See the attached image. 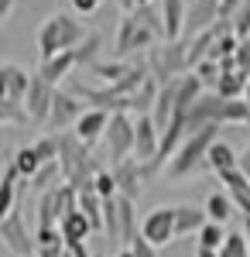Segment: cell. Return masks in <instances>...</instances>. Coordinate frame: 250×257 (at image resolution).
I'll return each mask as SVG.
<instances>
[{
	"instance_id": "cell-1",
	"label": "cell",
	"mask_w": 250,
	"mask_h": 257,
	"mask_svg": "<svg viewBox=\"0 0 250 257\" xmlns=\"http://www.w3.org/2000/svg\"><path fill=\"white\" fill-rule=\"evenodd\" d=\"M148 79H151L148 62H134V69H131L120 82H103V86H82V82H76L72 93H76L79 99H86V103H93V110L131 113V96H134Z\"/></svg>"
},
{
	"instance_id": "cell-2",
	"label": "cell",
	"mask_w": 250,
	"mask_h": 257,
	"mask_svg": "<svg viewBox=\"0 0 250 257\" xmlns=\"http://www.w3.org/2000/svg\"><path fill=\"white\" fill-rule=\"evenodd\" d=\"M82 41H86L82 24L69 11H55V14H48L41 21V28H38V59L48 62L55 55H62V52H76Z\"/></svg>"
},
{
	"instance_id": "cell-3",
	"label": "cell",
	"mask_w": 250,
	"mask_h": 257,
	"mask_svg": "<svg viewBox=\"0 0 250 257\" xmlns=\"http://www.w3.org/2000/svg\"><path fill=\"white\" fill-rule=\"evenodd\" d=\"M58 165H62L65 185H72V189H79V192H89V189H93L99 165H96V158L89 155V148H86L72 131L62 134V155H58Z\"/></svg>"
},
{
	"instance_id": "cell-4",
	"label": "cell",
	"mask_w": 250,
	"mask_h": 257,
	"mask_svg": "<svg viewBox=\"0 0 250 257\" xmlns=\"http://www.w3.org/2000/svg\"><path fill=\"white\" fill-rule=\"evenodd\" d=\"M219 141V127H206V131H195L182 141V148L175 151V158L168 161V178L182 182V178L195 175L199 168H206L209 161V148Z\"/></svg>"
},
{
	"instance_id": "cell-5",
	"label": "cell",
	"mask_w": 250,
	"mask_h": 257,
	"mask_svg": "<svg viewBox=\"0 0 250 257\" xmlns=\"http://www.w3.org/2000/svg\"><path fill=\"white\" fill-rule=\"evenodd\" d=\"M148 69L161 86L189 76V41H161L148 55Z\"/></svg>"
},
{
	"instance_id": "cell-6",
	"label": "cell",
	"mask_w": 250,
	"mask_h": 257,
	"mask_svg": "<svg viewBox=\"0 0 250 257\" xmlns=\"http://www.w3.org/2000/svg\"><path fill=\"white\" fill-rule=\"evenodd\" d=\"M154 41H165V38L154 31L151 24H144L137 14H123V18H120V28H116L113 55H116V59H127V55H137V52L151 48Z\"/></svg>"
},
{
	"instance_id": "cell-7",
	"label": "cell",
	"mask_w": 250,
	"mask_h": 257,
	"mask_svg": "<svg viewBox=\"0 0 250 257\" xmlns=\"http://www.w3.org/2000/svg\"><path fill=\"white\" fill-rule=\"evenodd\" d=\"M134 141H137L134 113H110V127H106V138H103L110 168L127 158H134Z\"/></svg>"
},
{
	"instance_id": "cell-8",
	"label": "cell",
	"mask_w": 250,
	"mask_h": 257,
	"mask_svg": "<svg viewBox=\"0 0 250 257\" xmlns=\"http://www.w3.org/2000/svg\"><path fill=\"white\" fill-rule=\"evenodd\" d=\"M0 240H4V247L11 254H18V257L38 254V240H35V233H28V223H24L21 213H11V216L0 219Z\"/></svg>"
},
{
	"instance_id": "cell-9",
	"label": "cell",
	"mask_w": 250,
	"mask_h": 257,
	"mask_svg": "<svg viewBox=\"0 0 250 257\" xmlns=\"http://www.w3.org/2000/svg\"><path fill=\"white\" fill-rule=\"evenodd\" d=\"M82 103H79L76 93H55V103H52V113H48V134H65L69 127H76L79 120H82Z\"/></svg>"
},
{
	"instance_id": "cell-10",
	"label": "cell",
	"mask_w": 250,
	"mask_h": 257,
	"mask_svg": "<svg viewBox=\"0 0 250 257\" xmlns=\"http://www.w3.org/2000/svg\"><path fill=\"white\" fill-rule=\"evenodd\" d=\"M141 233L151 240L154 247H165L172 243L178 233H175V206H154L148 216L141 219Z\"/></svg>"
},
{
	"instance_id": "cell-11",
	"label": "cell",
	"mask_w": 250,
	"mask_h": 257,
	"mask_svg": "<svg viewBox=\"0 0 250 257\" xmlns=\"http://www.w3.org/2000/svg\"><path fill=\"white\" fill-rule=\"evenodd\" d=\"M55 86L45 82L41 76H31V86H28V96H24V110L35 123H48V113H52V103H55Z\"/></svg>"
},
{
	"instance_id": "cell-12",
	"label": "cell",
	"mask_w": 250,
	"mask_h": 257,
	"mask_svg": "<svg viewBox=\"0 0 250 257\" xmlns=\"http://www.w3.org/2000/svg\"><path fill=\"white\" fill-rule=\"evenodd\" d=\"M134 131H137L134 158L141 161V165H148V161L158 158V148H161V131H158V123H154L151 113H144V117H134Z\"/></svg>"
},
{
	"instance_id": "cell-13",
	"label": "cell",
	"mask_w": 250,
	"mask_h": 257,
	"mask_svg": "<svg viewBox=\"0 0 250 257\" xmlns=\"http://www.w3.org/2000/svg\"><path fill=\"white\" fill-rule=\"evenodd\" d=\"M219 4H223V0H192V4H189V21H185V35H189V38L209 31L216 21H223Z\"/></svg>"
},
{
	"instance_id": "cell-14",
	"label": "cell",
	"mask_w": 250,
	"mask_h": 257,
	"mask_svg": "<svg viewBox=\"0 0 250 257\" xmlns=\"http://www.w3.org/2000/svg\"><path fill=\"white\" fill-rule=\"evenodd\" d=\"M113 178H116V189H120V196L127 199H141V182H144V168H141V161L137 158H127L113 165Z\"/></svg>"
},
{
	"instance_id": "cell-15",
	"label": "cell",
	"mask_w": 250,
	"mask_h": 257,
	"mask_svg": "<svg viewBox=\"0 0 250 257\" xmlns=\"http://www.w3.org/2000/svg\"><path fill=\"white\" fill-rule=\"evenodd\" d=\"M106 127H110V113H106V110H86L82 120L72 127V134L89 148V144H96L99 138H106Z\"/></svg>"
},
{
	"instance_id": "cell-16",
	"label": "cell",
	"mask_w": 250,
	"mask_h": 257,
	"mask_svg": "<svg viewBox=\"0 0 250 257\" xmlns=\"http://www.w3.org/2000/svg\"><path fill=\"white\" fill-rule=\"evenodd\" d=\"M161 18H165V41H182L189 21V0H165Z\"/></svg>"
},
{
	"instance_id": "cell-17",
	"label": "cell",
	"mask_w": 250,
	"mask_h": 257,
	"mask_svg": "<svg viewBox=\"0 0 250 257\" xmlns=\"http://www.w3.org/2000/svg\"><path fill=\"white\" fill-rule=\"evenodd\" d=\"M0 86H4V99L24 103L28 86H31V76H28L21 65H14V62H4V65H0Z\"/></svg>"
},
{
	"instance_id": "cell-18",
	"label": "cell",
	"mask_w": 250,
	"mask_h": 257,
	"mask_svg": "<svg viewBox=\"0 0 250 257\" xmlns=\"http://www.w3.org/2000/svg\"><path fill=\"white\" fill-rule=\"evenodd\" d=\"M206 223H209V213H206V209H199V206H192V202L175 206V233H178V237L199 233Z\"/></svg>"
},
{
	"instance_id": "cell-19",
	"label": "cell",
	"mask_w": 250,
	"mask_h": 257,
	"mask_svg": "<svg viewBox=\"0 0 250 257\" xmlns=\"http://www.w3.org/2000/svg\"><path fill=\"white\" fill-rule=\"evenodd\" d=\"M219 182L226 185V192H230V199L236 202V209H240L243 216H250V182H247V175H243L240 168H233L226 175H219Z\"/></svg>"
},
{
	"instance_id": "cell-20",
	"label": "cell",
	"mask_w": 250,
	"mask_h": 257,
	"mask_svg": "<svg viewBox=\"0 0 250 257\" xmlns=\"http://www.w3.org/2000/svg\"><path fill=\"white\" fill-rule=\"evenodd\" d=\"M72 69H79L76 65V52H62V55H55V59H48V62H41V69H38V76L45 82H52V86H58V82L65 79Z\"/></svg>"
},
{
	"instance_id": "cell-21",
	"label": "cell",
	"mask_w": 250,
	"mask_h": 257,
	"mask_svg": "<svg viewBox=\"0 0 250 257\" xmlns=\"http://www.w3.org/2000/svg\"><path fill=\"white\" fill-rule=\"evenodd\" d=\"M206 168L216 172V175H226V172H233V168H240V155L233 151L226 141H216V144L209 148V161H206Z\"/></svg>"
},
{
	"instance_id": "cell-22",
	"label": "cell",
	"mask_w": 250,
	"mask_h": 257,
	"mask_svg": "<svg viewBox=\"0 0 250 257\" xmlns=\"http://www.w3.org/2000/svg\"><path fill=\"white\" fill-rule=\"evenodd\" d=\"M116 206H120V247H131V240L141 233L137 230V202L127 196H116Z\"/></svg>"
},
{
	"instance_id": "cell-23",
	"label": "cell",
	"mask_w": 250,
	"mask_h": 257,
	"mask_svg": "<svg viewBox=\"0 0 250 257\" xmlns=\"http://www.w3.org/2000/svg\"><path fill=\"white\" fill-rule=\"evenodd\" d=\"M58 230H62L65 243H79V240H89V233H93V223H89V216H86L82 209H76V213H69V216L58 223Z\"/></svg>"
},
{
	"instance_id": "cell-24",
	"label": "cell",
	"mask_w": 250,
	"mask_h": 257,
	"mask_svg": "<svg viewBox=\"0 0 250 257\" xmlns=\"http://www.w3.org/2000/svg\"><path fill=\"white\" fill-rule=\"evenodd\" d=\"M11 161H14V168L21 172V178H24V182H31V178H35L41 168H45V161H41V155L35 151V144H24V148H18V151L11 155Z\"/></svg>"
},
{
	"instance_id": "cell-25",
	"label": "cell",
	"mask_w": 250,
	"mask_h": 257,
	"mask_svg": "<svg viewBox=\"0 0 250 257\" xmlns=\"http://www.w3.org/2000/svg\"><path fill=\"white\" fill-rule=\"evenodd\" d=\"M158 93H161V82L151 76V79H148V82H144V86H141V89L134 93V96H131V113H134V117H144V113H151L154 103H158Z\"/></svg>"
},
{
	"instance_id": "cell-26",
	"label": "cell",
	"mask_w": 250,
	"mask_h": 257,
	"mask_svg": "<svg viewBox=\"0 0 250 257\" xmlns=\"http://www.w3.org/2000/svg\"><path fill=\"white\" fill-rule=\"evenodd\" d=\"M250 79L240 72V69H233V72H223L219 76V86H216V93L223 99H243V93H247Z\"/></svg>"
},
{
	"instance_id": "cell-27",
	"label": "cell",
	"mask_w": 250,
	"mask_h": 257,
	"mask_svg": "<svg viewBox=\"0 0 250 257\" xmlns=\"http://www.w3.org/2000/svg\"><path fill=\"white\" fill-rule=\"evenodd\" d=\"M236 209V202L230 199V192H209L206 199V213H209V223H226Z\"/></svg>"
},
{
	"instance_id": "cell-28",
	"label": "cell",
	"mask_w": 250,
	"mask_h": 257,
	"mask_svg": "<svg viewBox=\"0 0 250 257\" xmlns=\"http://www.w3.org/2000/svg\"><path fill=\"white\" fill-rule=\"evenodd\" d=\"M99 48H103V38L99 35H86V41L76 48V65L79 69H93L99 62Z\"/></svg>"
},
{
	"instance_id": "cell-29",
	"label": "cell",
	"mask_w": 250,
	"mask_h": 257,
	"mask_svg": "<svg viewBox=\"0 0 250 257\" xmlns=\"http://www.w3.org/2000/svg\"><path fill=\"white\" fill-rule=\"evenodd\" d=\"M79 209L89 216L93 230H103V199L96 196V189H89V192H79Z\"/></svg>"
},
{
	"instance_id": "cell-30",
	"label": "cell",
	"mask_w": 250,
	"mask_h": 257,
	"mask_svg": "<svg viewBox=\"0 0 250 257\" xmlns=\"http://www.w3.org/2000/svg\"><path fill=\"white\" fill-rule=\"evenodd\" d=\"M134 69V62H120V59H113V62H96L93 65V76H99L103 82H120L127 72Z\"/></svg>"
},
{
	"instance_id": "cell-31",
	"label": "cell",
	"mask_w": 250,
	"mask_h": 257,
	"mask_svg": "<svg viewBox=\"0 0 250 257\" xmlns=\"http://www.w3.org/2000/svg\"><path fill=\"white\" fill-rule=\"evenodd\" d=\"M28 110H24V103H18V99H4L0 103V123L4 127H24L28 123Z\"/></svg>"
},
{
	"instance_id": "cell-32",
	"label": "cell",
	"mask_w": 250,
	"mask_h": 257,
	"mask_svg": "<svg viewBox=\"0 0 250 257\" xmlns=\"http://www.w3.org/2000/svg\"><path fill=\"white\" fill-rule=\"evenodd\" d=\"M195 237H199V247H206V250H219V247L226 243V237H230V233L223 230V223H206Z\"/></svg>"
},
{
	"instance_id": "cell-33",
	"label": "cell",
	"mask_w": 250,
	"mask_h": 257,
	"mask_svg": "<svg viewBox=\"0 0 250 257\" xmlns=\"http://www.w3.org/2000/svg\"><path fill=\"white\" fill-rule=\"evenodd\" d=\"M236 48H240V38L233 35V28H230V31H223V35L216 38V45H212V52H209V59H216V62L233 59V55H236Z\"/></svg>"
},
{
	"instance_id": "cell-34",
	"label": "cell",
	"mask_w": 250,
	"mask_h": 257,
	"mask_svg": "<svg viewBox=\"0 0 250 257\" xmlns=\"http://www.w3.org/2000/svg\"><path fill=\"white\" fill-rule=\"evenodd\" d=\"M192 72L199 76V79H202V86H206L209 93H216V86H219V76H223L219 62H216V59H206V62H199V65H195Z\"/></svg>"
},
{
	"instance_id": "cell-35",
	"label": "cell",
	"mask_w": 250,
	"mask_h": 257,
	"mask_svg": "<svg viewBox=\"0 0 250 257\" xmlns=\"http://www.w3.org/2000/svg\"><path fill=\"white\" fill-rule=\"evenodd\" d=\"M58 178H62V165H58V161H48V165H45L28 185H31V189H41V192H48V189H55Z\"/></svg>"
},
{
	"instance_id": "cell-36",
	"label": "cell",
	"mask_w": 250,
	"mask_h": 257,
	"mask_svg": "<svg viewBox=\"0 0 250 257\" xmlns=\"http://www.w3.org/2000/svg\"><path fill=\"white\" fill-rule=\"evenodd\" d=\"M35 151L41 155V161L48 165V161H58L62 155V134H45V138L35 141Z\"/></svg>"
},
{
	"instance_id": "cell-37",
	"label": "cell",
	"mask_w": 250,
	"mask_h": 257,
	"mask_svg": "<svg viewBox=\"0 0 250 257\" xmlns=\"http://www.w3.org/2000/svg\"><path fill=\"white\" fill-rule=\"evenodd\" d=\"M93 189H96L99 199H113L120 196V189H116V178H113V168H99L96 172V182H93Z\"/></svg>"
},
{
	"instance_id": "cell-38",
	"label": "cell",
	"mask_w": 250,
	"mask_h": 257,
	"mask_svg": "<svg viewBox=\"0 0 250 257\" xmlns=\"http://www.w3.org/2000/svg\"><path fill=\"white\" fill-rule=\"evenodd\" d=\"M219 257H250V247H247V237H243V230L226 237V243L219 247Z\"/></svg>"
},
{
	"instance_id": "cell-39",
	"label": "cell",
	"mask_w": 250,
	"mask_h": 257,
	"mask_svg": "<svg viewBox=\"0 0 250 257\" xmlns=\"http://www.w3.org/2000/svg\"><path fill=\"white\" fill-rule=\"evenodd\" d=\"M233 35L240 41H247L250 38V0H243L240 7H236V14H233Z\"/></svg>"
},
{
	"instance_id": "cell-40",
	"label": "cell",
	"mask_w": 250,
	"mask_h": 257,
	"mask_svg": "<svg viewBox=\"0 0 250 257\" xmlns=\"http://www.w3.org/2000/svg\"><path fill=\"white\" fill-rule=\"evenodd\" d=\"M127 250H131L134 257H158V247H154L144 233H137V237L131 240V247H127Z\"/></svg>"
},
{
	"instance_id": "cell-41",
	"label": "cell",
	"mask_w": 250,
	"mask_h": 257,
	"mask_svg": "<svg viewBox=\"0 0 250 257\" xmlns=\"http://www.w3.org/2000/svg\"><path fill=\"white\" fill-rule=\"evenodd\" d=\"M236 69L250 79V38L240 41V48H236Z\"/></svg>"
},
{
	"instance_id": "cell-42",
	"label": "cell",
	"mask_w": 250,
	"mask_h": 257,
	"mask_svg": "<svg viewBox=\"0 0 250 257\" xmlns=\"http://www.w3.org/2000/svg\"><path fill=\"white\" fill-rule=\"evenodd\" d=\"M69 4H72L76 14H96V7L103 4V0H69Z\"/></svg>"
},
{
	"instance_id": "cell-43",
	"label": "cell",
	"mask_w": 250,
	"mask_h": 257,
	"mask_svg": "<svg viewBox=\"0 0 250 257\" xmlns=\"http://www.w3.org/2000/svg\"><path fill=\"white\" fill-rule=\"evenodd\" d=\"M65 250L72 257H93V250L86 247V240H79V243H65Z\"/></svg>"
},
{
	"instance_id": "cell-44",
	"label": "cell",
	"mask_w": 250,
	"mask_h": 257,
	"mask_svg": "<svg viewBox=\"0 0 250 257\" xmlns=\"http://www.w3.org/2000/svg\"><path fill=\"white\" fill-rule=\"evenodd\" d=\"M240 172H243V175H247V182H250V148L240 155Z\"/></svg>"
},
{
	"instance_id": "cell-45",
	"label": "cell",
	"mask_w": 250,
	"mask_h": 257,
	"mask_svg": "<svg viewBox=\"0 0 250 257\" xmlns=\"http://www.w3.org/2000/svg\"><path fill=\"white\" fill-rule=\"evenodd\" d=\"M11 11H14V0H0V21L11 18Z\"/></svg>"
},
{
	"instance_id": "cell-46",
	"label": "cell",
	"mask_w": 250,
	"mask_h": 257,
	"mask_svg": "<svg viewBox=\"0 0 250 257\" xmlns=\"http://www.w3.org/2000/svg\"><path fill=\"white\" fill-rule=\"evenodd\" d=\"M195 257H219V250H206V247H199V250H195Z\"/></svg>"
},
{
	"instance_id": "cell-47",
	"label": "cell",
	"mask_w": 250,
	"mask_h": 257,
	"mask_svg": "<svg viewBox=\"0 0 250 257\" xmlns=\"http://www.w3.org/2000/svg\"><path fill=\"white\" fill-rule=\"evenodd\" d=\"M243 237H247V247H250V216H247V223H243Z\"/></svg>"
},
{
	"instance_id": "cell-48",
	"label": "cell",
	"mask_w": 250,
	"mask_h": 257,
	"mask_svg": "<svg viewBox=\"0 0 250 257\" xmlns=\"http://www.w3.org/2000/svg\"><path fill=\"white\" fill-rule=\"evenodd\" d=\"M113 257H134V254H131V250H127V247H123V250H116Z\"/></svg>"
},
{
	"instance_id": "cell-49",
	"label": "cell",
	"mask_w": 250,
	"mask_h": 257,
	"mask_svg": "<svg viewBox=\"0 0 250 257\" xmlns=\"http://www.w3.org/2000/svg\"><path fill=\"white\" fill-rule=\"evenodd\" d=\"M148 4H154V0H137V7H148Z\"/></svg>"
},
{
	"instance_id": "cell-50",
	"label": "cell",
	"mask_w": 250,
	"mask_h": 257,
	"mask_svg": "<svg viewBox=\"0 0 250 257\" xmlns=\"http://www.w3.org/2000/svg\"><path fill=\"white\" fill-rule=\"evenodd\" d=\"M243 99H247V106H250V86H247V93H243Z\"/></svg>"
},
{
	"instance_id": "cell-51",
	"label": "cell",
	"mask_w": 250,
	"mask_h": 257,
	"mask_svg": "<svg viewBox=\"0 0 250 257\" xmlns=\"http://www.w3.org/2000/svg\"><path fill=\"white\" fill-rule=\"evenodd\" d=\"M35 257H38V254H35Z\"/></svg>"
}]
</instances>
